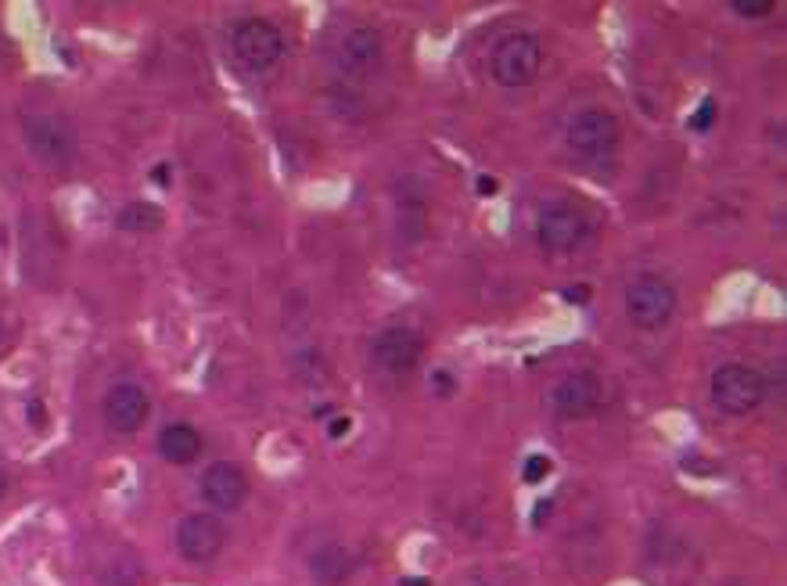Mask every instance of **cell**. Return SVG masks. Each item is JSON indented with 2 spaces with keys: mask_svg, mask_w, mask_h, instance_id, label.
I'll use <instances>...</instances> for the list:
<instances>
[{
  "mask_svg": "<svg viewBox=\"0 0 787 586\" xmlns=\"http://www.w3.org/2000/svg\"><path fill=\"white\" fill-rule=\"evenodd\" d=\"M22 137H25V148L33 151V159L47 165V170H69L76 162V134L72 126L55 116V112H33V116L22 119Z\"/></svg>",
  "mask_w": 787,
  "mask_h": 586,
  "instance_id": "obj_1",
  "label": "cell"
},
{
  "mask_svg": "<svg viewBox=\"0 0 787 586\" xmlns=\"http://www.w3.org/2000/svg\"><path fill=\"white\" fill-rule=\"evenodd\" d=\"M540 66H543L540 44H536V36H529V33L504 36V41L493 47V55H489L493 80H497L500 87H511V91H518V87H529L532 80H536Z\"/></svg>",
  "mask_w": 787,
  "mask_h": 586,
  "instance_id": "obj_2",
  "label": "cell"
},
{
  "mask_svg": "<svg viewBox=\"0 0 787 586\" xmlns=\"http://www.w3.org/2000/svg\"><path fill=\"white\" fill-rule=\"evenodd\" d=\"M713 400L727 414H752L766 400V378L744 364H722L713 375Z\"/></svg>",
  "mask_w": 787,
  "mask_h": 586,
  "instance_id": "obj_3",
  "label": "cell"
},
{
  "mask_svg": "<svg viewBox=\"0 0 787 586\" xmlns=\"http://www.w3.org/2000/svg\"><path fill=\"white\" fill-rule=\"evenodd\" d=\"M285 55V36L274 22L266 19H245L234 30V58L248 72L274 69Z\"/></svg>",
  "mask_w": 787,
  "mask_h": 586,
  "instance_id": "obj_4",
  "label": "cell"
},
{
  "mask_svg": "<svg viewBox=\"0 0 787 586\" xmlns=\"http://www.w3.org/2000/svg\"><path fill=\"white\" fill-rule=\"evenodd\" d=\"M626 313L629 321L644 331L662 328L669 317L676 313V288L662 281V277H640V281H633L626 291Z\"/></svg>",
  "mask_w": 787,
  "mask_h": 586,
  "instance_id": "obj_5",
  "label": "cell"
},
{
  "mask_svg": "<svg viewBox=\"0 0 787 586\" xmlns=\"http://www.w3.org/2000/svg\"><path fill=\"white\" fill-rule=\"evenodd\" d=\"M618 145V119L607 108H582L568 123V148L582 159H601Z\"/></svg>",
  "mask_w": 787,
  "mask_h": 586,
  "instance_id": "obj_6",
  "label": "cell"
},
{
  "mask_svg": "<svg viewBox=\"0 0 787 586\" xmlns=\"http://www.w3.org/2000/svg\"><path fill=\"white\" fill-rule=\"evenodd\" d=\"M223 543H227V532L216 515L198 512V515H187L181 526H176V551L192 565H209L212 558L223 551Z\"/></svg>",
  "mask_w": 787,
  "mask_h": 586,
  "instance_id": "obj_7",
  "label": "cell"
},
{
  "mask_svg": "<svg viewBox=\"0 0 787 586\" xmlns=\"http://www.w3.org/2000/svg\"><path fill=\"white\" fill-rule=\"evenodd\" d=\"M536 238L551 252H572L587 238V212H579V206H568V202H554L540 212Z\"/></svg>",
  "mask_w": 787,
  "mask_h": 586,
  "instance_id": "obj_8",
  "label": "cell"
},
{
  "mask_svg": "<svg viewBox=\"0 0 787 586\" xmlns=\"http://www.w3.org/2000/svg\"><path fill=\"white\" fill-rule=\"evenodd\" d=\"M248 496V479L245 471L231 461H216L206 468V475H201V501L216 512H234V507L245 504Z\"/></svg>",
  "mask_w": 787,
  "mask_h": 586,
  "instance_id": "obj_9",
  "label": "cell"
},
{
  "mask_svg": "<svg viewBox=\"0 0 787 586\" xmlns=\"http://www.w3.org/2000/svg\"><path fill=\"white\" fill-rule=\"evenodd\" d=\"M421 338H417V331L410 328H385L382 335L371 342V356L374 364L382 367V371H410V367L421 360Z\"/></svg>",
  "mask_w": 787,
  "mask_h": 586,
  "instance_id": "obj_10",
  "label": "cell"
},
{
  "mask_svg": "<svg viewBox=\"0 0 787 586\" xmlns=\"http://www.w3.org/2000/svg\"><path fill=\"white\" fill-rule=\"evenodd\" d=\"M101 414H105V422L112 432H137L144 425L148 417V397L141 386H130V381H123V386H112L105 403H101Z\"/></svg>",
  "mask_w": 787,
  "mask_h": 586,
  "instance_id": "obj_11",
  "label": "cell"
},
{
  "mask_svg": "<svg viewBox=\"0 0 787 586\" xmlns=\"http://www.w3.org/2000/svg\"><path fill=\"white\" fill-rule=\"evenodd\" d=\"M382 66V36L371 25L352 30L338 47V69L346 76H371Z\"/></svg>",
  "mask_w": 787,
  "mask_h": 586,
  "instance_id": "obj_12",
  "label": "cell"
},
{
  "mask_svg": "<svg viewBox=\"0 0 787 586\" xmlns=\"http://www.w3.org/2000/svg\"><path fill=\"white\" fill-rule=\"evenodd\" d=\"M597 403H601V381L587 371L562 378V386L554 389V411L562 417H587Z\"/></svg>",
  "mask_w": 787,
  "mask_h": 586,
  "instance_id": "obj_13",
  "label": "cell"
},
{
  "mask_svg": "<svg viewBox=\"0 0 787 586\" xmlns=\"http://www.w3.org/2000/svg\"><path fill=\"white\" fill-rule=\"evenodd\" d=\"M352 568H357V558L342 543H327L310 558V576L316 586H342L352 576Z\"/></svg>",
  "mask_w": 787,
  "mask_h": 586,
  "instance_id": "obj_14",
  "label": "cell"
},
{
  "mask_svg": "<svg viewBox=\"0 0 787 586\" xmlns=\"http://www.w3.org/2000/svg\"><path fill=\"white\" fill-rule=\"evenodd\" d=\"M159 453L166 457L170 464H192L201 453V436L184 422L166 425L159 432Z\"/></svg>",
  "mask_w": 787,
  "mask_h": 586,
  "instance_id": "obj_15",
  "label": "cell"
},
{
  "mask_svg": "<svg viewBox=\"0 0 787 586\" xmlns=\"http://www.w3.org/2000/svg\"><path fill=\"white\" fill-rule=\"evenodd\" d=\"M119 231H134V234H144V231H155L162 223V209L159 206H148V202H130L123 212H119Z\"/></svg>",
  "mask_w": 787,
  "mask_h": 586,
  "instance_id": "obj_16",
  "label": "cell"
},
{
  "mask_svg": "<svg viewBox=\"0 0 787 586\" xmlns=\"http://www.w3.org/2000/svg\"><path fill=\"white\" fill-rule=\"evenodd\" d=\"M130 558H134V554L116 558V562H112L105 572H101V583H105V586H141V576H123V568L130 565Z\"/></svg>",
  "mask_w": 787,
  "mask_h": 586,
  "instance_id": "obj_17",
  "label": "cell"
},
{
  "mask_svg": "<svg viewBox=\"0 0 787 586\" xmlns=\"http://www.w3.org/2000/svg\"><path fill=\"white\" fill-rule=\"evenodd\" d=\"M741 19H766L773 11V0H733L730 4Z\"/></svg>",
  "mask_w": 787,
  "mask_h": 586,
  "instance_id": "obj_18",
  "label": "cell"
},
{
  "mask_svg": "<svg viewBox=\"0 0 787 586\" xmlns=\"http://www.w3.org/2000/svg\"><path fill=\"white\" fill-rule=\"evenodd\" d=\"M551 457H543V453H532L529 461H525V482H543L551 475Z\"/></svg>",
  "mask_w": 787,
  "mask_h": 586,
  "instance_id": "obj_19",
  "label": "cell"
},
{
  "mask_svg": "<svg viewBox=\"0 0 787 586\" xmlns=\"http://www.w3.org/2000/svg\"><path fill=\"white\" fill-rule=\"evenodd\" d=\"M713 119H716V101H705V105L694 112V119H691V130L705 134L708 126H713Z\"/></svg>",
  "mask_w": 787,
  "mask_h": 586,
  "instance_id": "obj_20",
  "label": "cell"
},
{
  "mask_svg": "<svg viewBox=\"0 0 787 586\" xmlns=\"http://www.w3.org/2000/svg\"><path fill=\"white\" fill-rule=\"evenodd\" d=\"M431 389H439L442 397H450V392H453V378H450V375H431Z\"/></svg>",
  "mask_w": 787,
  "mask_h": 586,
  "instance_id": "obj_21",
  "label": "cell"
},
{
  "mask_svg": "<svg viewBox=\"0 0 787 586\" xmlns=\"http://www.w3.org/2000/svg\"><path fill=\"white\" fill-rule=\"evenodd\" d=\"M497 181H493V176H478V195H497Z\"/></svg>",
  "mask_w": 787,
  "mask_h": 586,
  "instance_id": "obj_22",
  "label": "cell"
},
{
  "mask_svg": "<svg viewBox=\"0 0 787 586\" xmlns=\"http://www.w3.org/2000/svg\"><path fill=\"white\" fill-rule=\"evenodd\" d=\"M349 432V417H338V422H332V436L338 439V436H346Z\"/></svg>",
  "mask_w": 787,
  "mask_h": 586,
  "instance_id": "obj_23",
  "label": "cell"
},
{
  "mask_svg": "<svg viewBox=\"0 0 787 586\" xmlns=\"http://www.w3.org/2000/svg\"><path fill=\"white\" fill-rule=\"evenodd\" d=\"M551 507H554L551 501H543V504L536 507V521H543V518H547V512H551Z\"/></svg>",
  "mask_w": 787,
  "mask_h": 586,
  "instance_id": "obj_24",
  "label": "cell"
},
{
  "mask_svg": "<svg viewBox=\"0 0 787 586\" xmlns=\"http://www.w3.org/2000/svg\"><path fill=\"white\" fill-rule=\"evenodd\" d=\"M4 490H8V479H4V471H0V496H4Z\"/></svg>",
  "mask_w": 787,
  "mask_h": 586,
  "instance_id": "obj_25",
  "label": "cell"
},
{
  "mask_svg": "<svg viewBox=\"0 0 787 586\" xmlns=\"http://www.w3.org/2000/svg\"><path fill=\"white\" fill-rule=\"evenodd\" d=\"M403 586H428L425 579H410V583H403Z\"/></svg>",
  "mask_w": 787,
  "mask_h": 586,
  "instance_id": "obj_26",
  "label": "cell"
}]
</instances>
